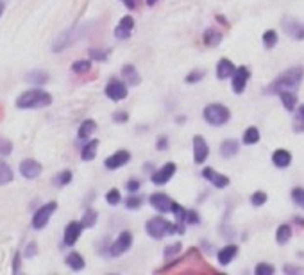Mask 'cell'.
<instances>
[{
  "mask_svg": "<svg viewBox=\"0 0 304 275\" xmlns=\"http://www.w3.org/2000/svg\"><path fill=\"white\" fill-rule=\"evenodd\" d=\"M129 161H131V154H129L127 150H118V152H115L113 156L108 157V159L104 161V165L108 170H116V168L126 166Z\"/></svg>",
  "mask_w": 304,
  "mask_h": 275,
  "instance_id": "cell-15",
  "label": "cell"
},
{
  "mask_svg": "<svg viewBox=\"0 0 304 275\" xmlns=\"http://www.w3.org/2000/svg\"><path fill=\"white\" fill-rule=\"evenodd\" d=\"M131 247H132V234L129 233V231H122L120 236H118V238L113 241V245H111L109 254L113 255V257H116V255L126 254Z\"/></svg>",
  "mask_w": 304,
  "mask_h": 275,
  "instance_id": "cell-7",
  "label": "cell"
},
{
  "mask_svg": "<svg viewBox=\"0 0 304 275\" xmlns=\"http://www.w3.org/2000/svg\"><path fill=\"white\" fill-rule=\"evenodd\" d=\"M294 130L295 132H303L304 130V106H301L297 114L294 118Z\"/></svg>",
  "mask_w": 304,
  "mask_h": 275,
  "instance_id": "cell-37",
  "label": "cell"
},
{
  "mask_svg": "<svg viewBox=\"0 0 304 275\" xmlns=\"http://www.w3.org/2000/svg\"><path fill=\"white\" fill-rule=\"evenodd\" d=\"M281 97V102H283V107L286 111H294L295 109V104H297V95L294 91H281L279 93Z\"/></svg>",
  "mask_w": 304,
  "mask_h": 275,
  "instance_id": "cell-26",
  "label": "cell"
},
{
  "mask_svg": "<svg viewBox=\"0 0 304 275\" xmlns=\"http://www.w3.org/2000/svg\"><path fill=\"white\" fill-rule=\"evenodd\" d=\"M238 254V247L236 245H226L224 249L218 252V263H220L222 266H226V265H229L231 261L235 259V255Z\"/></svg>",
  "mask_w": 304,
  "mask_h": 275,
  "instance_id": "cell-21",
  "label": "cell"
},
{
  "mask_svg": "<svg viewBox=\"0 0 304 275\" xmlns=\"http://www.w3.org/2000/svg\"><path fill=\"white\" fill-rule=\"evenodd\" d=\"M149 202H151L152 208L157 209L159 213H170V211H172L174 200L168 197V195H165V193H154V195H151Z\"/></svg>",
  "mask_w": 304,
  "mask_h": 275,
  "instance_id": "cell-11",
  "label": "cell"
},
{
  "mask_svg": "<svg viewBox=\"0 0 304 275\" xmlns=\"http://www.w3.org/2000/svg\"><path fill=\"white\" fill-rule=\"evenodd\" d=\"M83 222H70L68 225H66V229H65V245L66 247H74L75 243H77V239L81 238V233H83Z\"/></svg>",
  "mask_w": 304,
  "mask_h": 275,
  "instance_id": "cell-12",
  "label": "cell"
},
{
  "mask_svg": "<svg viewBox=\"0 0 304 275\" xmlns=\"http://www.w3.org/2000/svg\"><path fill=\"white\" fill-rule=\"evenodd\" d=\"M106 97L111 99L113 102H120L127 97V86L118 79H111L109 83L106 84Z\"/></svg>",
  "mask_w": 304,
  "mask_h": 275,
  "instance_id": "cell-8",
  "label": "cell"
},
{
  "mask_svg": "<svg viewBox=\"0 0 304 275\" xmlns=\"http://www.w3.org/2000/svg\"><path fill=\"white\" fill-rule=\"evenodd\" d=\"M145 229H147V233L151 238L154 239H161L165 238L167 234H174L172 229H174V223H170L168 220L165 218H152L147 222V225H145Z\"/></svg>",
  "mask_w": 304,
  "mask_h": 275,
  "instance_id": "cell-4",
  "label": "cell"
},
{
  "mask_svg": "<svg viewBox=\"0 0 304 275\" xmlns=\"http://www.w3.org/2000/svg\"><path fill=\"white\" fill-rule=\"evenodd\" d=\"M66 265H68L74 272H79V270H83L86 263H84L83 255L79 254V252H72V254L66 255Z\"/></svg>",
  "mask_w": 304,
  "mask_h": 275,
  "instance_id": "cell-27",
  "label": "cell"
},
{
  "mask_svg": "<svg viewBox=\"0 0 304 275\" xmlns=\"http://www.w3.org/2000/svg\"><path fill=\"white\" fill-rule=\"evenodd\" d=\"M249 77H251V72H249V68L247 66H238L236 68L235 75H233V89H235V93H243V89H245L247 83H249Z\"/></svg>",
  "mask_w": 304,
  "mask_h": 275,
  "instance_id": "cell-10",
  "label": "cell"
},
{
  "mask_svg": "<svg viewBox=\"0 0 304 275\" xmlns=\"http://www.w3.org/2000/svg\"><path fill=\"white\" fill-rule=\"evenodd\" d=\"M106 200H108L109 206H116V204H120V200H122L120 191H118V190H109L108 195H106Z\"/></svg>",
  "mask_w": 304,
  "mask_h": 275,
  "instance_id": "cell-40",
  "label": "cell"
},
{
  "mask_svg": "<svg viewBox=\"0 0 304 275\" xmlns=\"http://www.w3.org/2000/svg\"><path fill=\"white\" fill-rule=\"evenodd\" d=\"M235 72H236V68H235V64H233V61H229V59H220L218 61V64H217V75H218V79H229V77H233L235 75Z\"/></svg>",
  "mask_w": 304,
  "mask_h": 275,
  "instance_id": "cell-18",
  "label": "cell"
},
{
  "mask_svg": "<svg viewBox=\"0 0 304 275\" xmlns=\"http://www.w3.org/2000/svg\"><path fill=\"white\" fill-rule=\"evenodd\" d=\"M304 70L301 66L288 68L286 72L279 73L278 79H274L272 83L265 88L267 95H279L281 91H294L299 88V84L303 83Z\"/></svg>",
  "mask_w": 304,
  "mask_h": 275,
  "instance_id": "cell-1",
  "label": "cell"
},
{
  "mask_svg": "<svg viewBox=\"0 0 304 275\" xmlns=\"http://www.w3.org/2000/svg\"><path fill=\"white\" fill-rule=\"evenodd\" d=\"M122 75H124V79L127 81L129 86H138V84L142 83V77H140V73H138L134 64H126V66L122 68Z\"/></svg>",
  "mask_w": 304,
  "mask_h": 275,
  "instance_id": "cell-20",
  "label": "cell"
},
{
  "mask_svg": "<svg viewBox=\"0 0 304 275\" xmlns=\"http://www.w3.org/2000/svg\"><path fill=\"white\" fill-rule=\"evenodd\" d=\"M143 198L142 197H129L126 200V208L127 209H140V206H142Z\"/></svg>",
  "mask_w": 304,
  "mask_h": 275,
  "instance_id": "cell-47",
  "label": "cell"
},
{
  "mask_svg": "<svg viewBox=\"0 0 304 275\" xmlns=\"http://www.w3.org/2000/svg\"><path fill=\"white\" fill-rule=\"evenodd\" d=\"M4 11H5V4L2 2V0H0V16L4 15Z\"/></svg>",
  "mask_w": 304,
  "mask_h": 275,
  "instance_id": "cell-56",
  "label": "cell"
},
{
  "mask_svg": "<svg viewBox=\"0 0 304 275\" xmlns=\"http://www.w3.org/2000/svg\"><path fill=\"white\" fill-rule=\"evenodd\" d=\"M20 263H22V254L20 252H16L15 259H13V272H15V274L20 272Z\"/></svg>",
  "mask_w": 304,
  "mask_h": 275,
  "instance_id": "cell-52",
  "label": "cell"
},
{
  "mask_svg": "<svg viewBox=\"0 0 304 275\" xmlns=\"http://www.w3.org/2000/svg\"><path fill=\"white\" fill-rule=\"evenodd\" d=\"M186 211H188V209H184L181 204H177V202L172 204V213H174V216L177 218V222H184V218H186Z\"/></svg>",
  "mask_w": 304,
  "mask_h": 275,
  "instance_id": "cell-38",
  "label": "cell"
},
{
  "mask_svg": "<svg viewBox=\"0 0 304 275\" xmlns=\"http://www.w3.org/2000/svg\"><path fill=\"white\" fill-rule=\"evenodd\" d=\"M81 36H83V29H81V27H74V29H68V31L61 32L58 40L54 42L52 50L54 52H61L65 48L72 47L75 42H79V38Z\"/></svg>",
  "mask_w": 304,
  "mask_h": 275,
  "instance_id": "cell-5",
  "label": "cell"
},
{
  "mask_svg": "<svg viewBox=\"0 0 304 275\" xmlns=\"http://www.w3.org/2000/svg\"><path fill=\"white\" fill-rule=\"evenodd\" d=\"M91 61H106L108 59V52L106 50H99V48H89L88 50Z\"/></svg>",
  "mask_w": 304,
  "mask_h": 275,
  "instance_id": "cell-42",
  "label": "cell"
},
{
  "mask_svg": "<svg viewBox=\"0 0 304 275\" xmlns=\"http://www.w3.org/2000/svg\"><path fill=\"white\" fill-rule=\"evenodd\" d=\"M13 150V143L5 138H0V156H9Z\"/></svg>",
  "mask_w": 304,
  "mask_h": 275,
  "instance_id": "cell-45",
  "label": "cell"
},
{
  "mask_svg": "<svg viewBox=\"0 0 304 275\" xmlns=\"http://www.w3.org/2000/svg\"><path fill=\"white\" fill-rule=\"evenodd\" d=\"M175 171H177V165H175V163H167L163 168H159L157 171H154L151 179L156 186H161V184H167V182L172 179Z\"/></svg>",
  "mask_w": 304,
  "mask_h": 275,
  "instance_id": "cell-9",
  "label": "cell"
},
{
  "mask_svg": "<svg viewBox=\"0 0 304 275\" xmlns=\"http://www.w3.org/2000/svg\"><path fill=\"white\" fill-rule=\"evenodd\" d=\"M147 4L149 5H154V4H156V0H147Z\"/></svg>",
  "mask_w": 304,
  "mask_h": 275,
  "instance_id": "cell-58",
  "label": "cell"
},
{
  "mask_svg": "<svg viewBox=\"0 0 304 275\" xmlns=\"http://www.w3.org/2000/svg\"><path fill=\"white\" fill-rule=\"evenodd\" d=\"M202 77H204V72H200V70H194V72L190 73V75H186V83L188 84H194V83H199V81H202Z\"/></svg>",
  "mask_w": 304,
  "mask_h": 275,
  "instance_id": "cell-46",
  "label": "cell"
},
{
  "mask_svg": "<svg viewBox=\"0 0 304 275\" xmlns=\"http://www.w3.org/2000/svg\"><path fill=\"white\" fill-rule=\"evenodd\" d=\"M202 177H204L206 181H210L215 188H226L229 184V179L226 175L218 173V171H215L213 168H204L202 170Z\"/></svg>",
  "mask_w": 304,
  "mask_h": 275,
  "instance_id": "cell-16",
  "label": "cell"
},
{
  "mask_svg": "<svg viewBox=\"0 0 304 275\" xmlns=\"http://www.w3.org/2000/svg\"><path fill=\"white\" fill-rule=\"evenodd\" d=\"M127 118H129V114H127L126 111H118V113L113 114V120H115V122H118V124H124V122H127Z\"/></svg>",
  "mask_w": 304,
  "mask_h": 275,
  "instance_id": "cell-50",
  "label": "cell"
},
{
  "mask_svg": "<svg viewBox=\"0 0 304 275\" xmlns=\"http://www.w3.org/2000/svg\"><path fill=\"white\" fill-rule=\"evenodd\" d=\"M265 202H267V193H263V191L252 193V197H251V204H252V206L260 208V206H263Z\"/></svg>",
  "mask_w": 304,
  "mask_h": 275,
  "instance_id": "cell-41",
  "label": "cell"
},
{
  "mask_svg": "<svg viewBox=\"0 0 304 275\" xmlns=\"http://www.w3.org/2000/svg\"><path fill=\"white\" fill-rule=\"evenodd\" d=\"M132 29H134V20H132L131 16H124L120 20V23L116 25L115 36L118 38V40H127V38L131 36Z\"/></svg>",
  "mask_w": 304,
  "mask_h": 275,
  "instance_id": "cell-17",
  "label": "cell"
},
{
  "mask_svg": "<svg viewBox=\"0 0 304 275\" xmlns=\"http://www.w3.org/2000/svg\"><path fill=\"white\" fill-rule=\"evenodd\" d=\"M38 252V247H36V243H29L27 245V250H25V257H32V255L36 254Z\"/></svg>",
  "mask_w": 304,
  "mask_h": 275,
  "instance_id": "cell-53",
  "label": "cell"
},
{
  "mask_svg": "<svg viewBox=\"0 0 304 275\" xmlns=\"http://www.w3.org/2000/svg\"><path fill=\"white\" fill-rule=\"evenodd\" d=\"M238 150H240V145H238V141L236 140H226L220 145V154H222V157H226V159L236 156Z\"/></svg>",
  "mask_w": 304,
  "mask_h": 275,
  "instance_id": "cell-23",
  "label": "cell"
},
{
  "mask_svg": "<svg viewBox=\"0 0 304 275\" xmlns=\"http://www.w3.org/2000/svg\"><path fill=\"white\" fill-rule=\"evenodd\" d=\"M208 154H210V147L206 143V140L202 136H195L194 138V161L197 165H202V163L208 159Z\"/></svg>",
  "mask_w": 304,
  "mask_h": 275,
  "instance_id": "cell-13",
  "label": "cell"
},
{
  "mask_svg": "<svg viewBox=\"0 0 304 275\" xmlns=\"http://www.w3.org/2000/svg\"><path fill=\"white\" fill-rule=\"evenodd\" d=\"M97 147H99V140H91L83 147V150H81L83 161H91V159H95V156H97Z\"/></svg>",
  "mask_w": 304,
  "mask_h": 275,
  "instance_id": "cell-24",
  "label": "cell"
},
{
  "mask_svg": "<svg viewBox=\"0 0 304 275\" xmlns=\"http://www.w3.org/2000/svg\"><path fill=\"white\" fill-rule=\"evenodd\" d=\"M42 170H43V166L38 161H34V159H23V161L20 163V173L25 177V179H29V181L40 177Z\"/></svg>",
  "mask_w": 304,
  "mask_h": 275,
  "instance_id": "cell-14",
  "label": "cell"
},
{
  "mask_svg": "<svg viewBox=\"0 0 304 275\" xmlns=\"http://www.w3.org/2000/svg\"><path fill=\"white\" fill-rule=\"evenodd\" d=\"M89 68H91V61L89 59H81V61H75L72 64V72L83 75V73H88Z\"/></svg>",
  "mask_w": 304,
  "mask_h": 275,
  "instance_id": "cell-33",
  "label": "cell"
},
{
  "mask_svg": "<svg viewBox=\"0 0 304 275\" xmlns=\"http://www.w3.org/2000/svg\"><path fill=\"white\" fill-rule=\"evenodd\" d=\"M272 163L278 166V168H286V166H290V163H292V154H290L288 150L279 148V150H276L272 154Z\"/></svg>",
  "mask_w": 304,
  "mask_h": 275,
  "instance_id": "cell-22",
  "label": "cell"
},
{
  "mask_svg": "<svg viewBox=\"0 0 304 275\" xmlns=\"http://www.w3.org/2000/svg\"><path fill=\"white\" fill-rule=\"evenodd\" d=\"M127 190H129V193H136L138 190H140V181L131 179V181L127 182Z\"/></svg>",
  "mask_w": 304,
  "mask_h": 275,
  "instance_id": "cell-51",
  "label": "cell"
},
{
  "mask_svg": "<svg viewBox=\"0 0 304 275\" xmlns=\"http://www.w3.org/2000/svg\"><path fill=\"white\" fill-rule=\"evenodd\" d=\"M290 238H292V227L290 225H279L278 231H276V239H278L279 245H284L288 243Z\"/></svg>",
  "mask_w": 304,
  "mask_h": 275,
  "instance_id": "cell-30",
  "label": "cell"
},
{
  "mask_svg": "<svg viewBox=\"0 0 304 275\" xmlns=\"http://www.w3.org/2000/svg\"><path fill=\"white\" fill-rule=\"evenodd\" d=\"M199 214L197 211H186V218H184V223H188V225H195V223H199Z\"/></svg>",
  "mask_w": 304,
  "mask_h": 275,
  "instance_id": "cell-49",
  "label": "cell"
},
{
  "mask_svg": "<svg viewBox=\"0 0 304 275\" xmlns=\"http://www.w3.org/2000/svg\"><path fill=\"white\" fill-rule=\"evenodd\" d=\"M50 104H52V95L40 88L27 89L16 99L18 109H38V107H47Z\"/></svg>",
  "mask_w": 304,
  "mask_h": 275,
  "instance_id": "cell-2",
  "label": "cell"
},
{
  "mask_svg": "<svg viewBox=\"0 0 304 275\" xmlns=\"http://www.w3.org/2000/svg\"><path fill=\"white\" fill-rule=\"evenodd\" d=\"M295 222H297V223H299V225H303V227H304V220H301L299 216H295Z\"/></svg>",
  "mask_w": 304,
  "mask_h": 275,
  "instance_id": "cell-57",
  "label": "cell"
},
{
  "mask_svg": "<svg viewBox=\"0 0 304 275\" xmlns=\"http://www.w3.org/2000/svg\"><path fill=\"white\" fill-rule=\"evenodd\" d=\"M231 118V111L222 104H210L204 109V120L211 125H224Z\"/></svg>",
  "mask_w": 304,
  "mask_h": 275,
  "instance_id": "cell-3",
  "label": "cell"
},
{
  "mask_svg": "<svg viewBox=\"0 0 304 275\" xmlns=\"http://www.w3.org/2000/svg\"><path fill=\"white\" fill-rule=\"evenodd\" d=\"M202 40H204V43L208 47H217L222 42V34L218 31H215V29H206Z\"/></svg>",
  "mask_w": 304,
  "mask_h": 275,
  "instance_id": "cell-25",
  "label": "cell"
},
{
  "mask_svg": "<svg viewBox=\"0 0 304 275\" xmlns=\"http://www.w3.org/2000/svg\"><path fill=\"white\" fill-rule=\"evenodd\" d=\"M283 272L288 275H303L304 274V268L303 266H294V265H284L283 266Z\"/></svg>",
  "mask_w": 304,
  "mask_h": 275,
  "instance_id": "cell-48",
  "label": "cell"
},
{
  "mask_svg": "<svg viewBox=\"0 0 304 275\" xmlns=\"http://www.w3.org/2000/svg\"><path fill=\"white\" fill-rule=\"evenodd\" d=\"M181 249H183V245L181 243H174V245H168L167 249H165V259H170L172 255L179 254L181 252Z\"/></svg>",
  "mask_w": 304,
  "mask_h": 275,
  "instance_id": "cell-44",
  "label": "cell"
},
{
  "mask_svg": "<svg viewBox=\"0 0 304 275\" xmlns=\"http://www.w3.org/2000/svg\"><path fill=\"white\" fill-rule=\"evenodd\" d=\"M258 141H260V130L256 127L245 129V132H243V143L245 145H256Z\"/></svg>",
  "mask_w": 304,
  "mask_h": 275,
  "instance_id": "cell-31",
  "label": "cell"
},
{
  "mask_svg": "<svg viewBox=\"0 0 304 275\" xmlns=\"http://www.w3.org/2000/svg\"><path fill=\"white\" fill-rule=\"evenodd\" d=\"M276 272L272 265H267V263H260V265L254 268V274L256 275H272Z\"/></svg>",
  "mask_w": 304,
  "mask_h": 275,
  "instance_id": "cell-39",
  "label": "cell"
},
{
  "mask_svg": "<svg viewBox=\"0 0 304 275\" xmlns=\"http://www.w3.org/2000/svg\"><path fill=\"white\" fill-rule=\"evenodd\" d=\"M292 200H294L299 208H304V190L303 188H294V191H292Z\"/></svg>",
  "mask_w": 304,
  "mask_h": 275,
  "instance_id": "cell-43",
  "label": "cell"
},
{
  "mask_svg": "<svg viewBox=\"0 0 304 275\" xmlns=\"http://www.w3.org/2000/svg\"><path fill=\"white\" fill-rule=\"evenodd\" d=\"M56 209H58V204L56 202H48L45 206H42V208H38V211L32 216V229L40 231V229L45 227L48 223V220L52 218V214L56 213Z\"/></svg>",
  "mask_w": 304,
  "mask_h": 275,
  "instance_id": "cell-6",
  "label": "cell"
},
{
  "mask_svg": "<svg viewBox=\"0 0 304 275\" xmlns=\"http://www.w3.org/2000/svg\"><path fill=\"white\" fill-rule=\"evenodd\" d=\"M124 4H126V7H129V9H136L138 5V0H122Z\"/></svg>",
  "mask_w": 304,
  "mask_h": 275,
  "instance_id": "cell-55",
  "label": "cell"
},
{
  "mask_svg": "<svg viewBox=\"0 0 304 275\" xmlns=\"http://www.w3.org/2000/svg\"><path fill=\"white\" fill-rule=\"evenodd\" d=\"M167 147H168V140H167V138H165V136H161V138H157V148H159V150H165Z\"/></svg>",
  "mask_w": 304,
  "mask_h": 275,
  "instance_id": "cell-54",
  "label": "cell"
},
{
  "mask_svg": "<svg viewBox=\"0 0 304 275\" xmlns=\"http://www.w3.org/2000/svg\"><path fill=\"white\" fill-rule=\"evenodd\" d=\"M276 43H278V32L272 31V29L265 31V34H263V45L267 48H272Z\"/></svg>",
  "mask_w": 304,
  "mask_h": 275,
  "instance_id": "cell-36",
  "label": "cell"
},
{
  "mask_svg": "<svg viewBox=\"0 0 304 275\" xmlns=\"http://www.w3.org/2000/svg\"><path fill=\"white\" fill-rule=\"evenodd\" d=\"M27 81L32 84H38V86H42V84L48 83V73L43 72V70H34V72H29L27 73Z\"/></svg>",
  "mask_w": 304,
  "mask_h": 275,
  "instance_id": "cell-28",
  "label": "cell"
},
{
  "mask_svg": "<svg viewBox=\"0 0 304 275\" xmlns=\"http://www.w3.org/2000/svg\"><path fill=\"white\" fill-rule=\"evenodd\" d=\"M97 129V124H95L93 120H84L81 127H79V140H86L91 136V132H95Z\"/></svg>",
  "mask_w": 304,
  "mask_h": 275,
  "instance_id": "cell-29",
  "label": "cell"
},
{
  "mask_svg": "<svg viewBox=\"0 0 304 275\" xmlns=\"http://www.w3.org/2000/svg\"><path fill=\"white\" fill-rule=\"evenodd\" d=\"M70 182H72V171H70V170L61 171V173H58V175H56V179H54V184H56V186H59V188L66 186V184H70Z\"/></svg>",
  "mask_w": 304,
  "mask_h": 275,
  "instance_id": "cell-34",
  "label": "cell"
},
{
  "mask_svg": "<svg viewBox=\"0 0 304 275\" xmlns=\"http://www.w3.org/2000/svg\"><path fill=\"white\" fill-rule=\"evenodd\" d=\"M13 177H15L13 175V170H11L4 161H0V186L9 184V182L13 181Z\"/></svg>",
  "mask_w": 304,
  "mask_h": 275,
  "instance_id": "cell-32",
  "label": "cell"
},
{
  "mask_svg": "<svg viewBox=\"0 0 304 275\" xmlns=\"http://www.w3.org/2000/svg\"><path fill=\"white\" fill-rule=\"evenodd\" d=\"M81 222H83L84 227H88V229L93 227L95 223H97V211H95V209H86Z\"/></svg>",
  "mask_w": 304,
  "mask_h": 275,
  "instance_id": "cell-35",
  "label": "cell"
},
{
  "mask_svg": "<svg viewBox=\"0 0 304 275\" xmlns=\"http://www.w3.org/2000/svg\"><path fill=\"white\" fill-rule=\"evenodd\" d=\"M283 27L286 34L295 40H304V27L295 20H283Z\"/></svg>",
  "mask_w": 304,
  "mask_h": 275,
  "instance_id": "cell-19",
  "label": "cell"
}]
</instances>
